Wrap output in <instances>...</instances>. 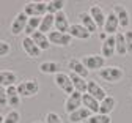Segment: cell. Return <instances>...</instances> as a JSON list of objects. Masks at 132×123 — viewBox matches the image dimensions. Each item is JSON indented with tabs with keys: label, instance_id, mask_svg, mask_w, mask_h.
<instances>
[{
	"label": "cell",
	"instance_id": "obj_1",
	"mask_svg": "<svg viewBox=\"0 0 132 123\" xmlns=\"http://www.w3.org/2000/svg\"><path fill=\"white\" fill-rule=\"evenodd\" d=\"M97 74L105 82L117 84V82H120L123 79L124 71H123V68H120V66H104L101 71H97Z\"/></svg>",
	"mask_w": 132,
	"mask_h": 123
},
{
	"label": "cell",
	"instance_id": "obj_2",
	"mask_svg": "<svg viewBox=\"0 0 132 123\" xmlns=\"http://www.w3.org/2000/svg\"><path fill=\"white\" fill-rule=\"evenodd\" d=\"M18 89V93L19 96H24V98H30V96H35L38 92H39V84L38 81L35 79H30V81H24V82H19L16 85Z\"/></svg>",
	"mask_w": 132,
	"mask_h": 123
},
{
	"label": "cell",
	"instance_id": "obj_3",
	"mask_svg": "<svg viewBox=\"0 0 132 123\" xmlns=\"http://www.w3.org/2000/svg\"><path fill=\"white\" fill-rule=\"evenodd\" d=\"M82 63L85 65L88 71H101L105 66V59L101 54H90L82 59Z\"/></svg>",
	"mask_w": 132,
	"mask_h": 123
},
{
	"label": "cell",
	"instance_id": "obj_4",
	"mask_svg": "<svg viewBox=\"0 0 132 123\" xmlns=\"http://www.w3.org/2000/svg\"><path fill=\"white\" fill-rule=\"evenodd\" d=\"M28 17H43L47 14V3L46 2H30L22 10Z\"/></svg>",
	"mask_w": 132,
	"mask_h": 123
},
{
	"label": "cell",
	"instance_id": "obj_5",
	"mask_svg": "<svg viewBox=\"0 0 132 123\" xmlns=\"http://www.w3.org/2000/svg\"><path fill=\"white\" fill-rule=\"evenodd\" d=\"M47 38H49V43L54 44V46H61V47H66V46H69L71 41H72V37L69 33H60V32H51V33H47Z\"/></svg>",
	"mask_w": 132,
	"mask_h": 123
},
{
	"label": "cell",
	"instance_id": "obj_6",
	"mask_svg": "<svg viewBox=\"0 0 132 123\" xmlns=\"http://www.w3.org/2000/svg\"><path fill=\"white\" fill-rule=\"evenodd\" d=\"M27 22H28V16L24 11L18 13L16 17L13 19V22H11V33L14 35V37H18V35H21L22 32H25Z\"/></svg>",
	"mask_w": 132,
	"mask_h": 123
},
{
	"label": "cell",
	"instance_id": "obj_7",
	"mask_svg": "<svg viewBox=\"0 0 132 123\" xmlns=\"http://www.w3.org/2000/svg\"><path fill=\"white\" fill-rule=\"evenodd\" d=\"M54 82H55V85L58 87V89H60V90H63L64 93L71 95V93L74 92L72 81H71L69 74H66V73H58V74H55V77H54Z\"/></svg>",
	"mask_w": 132,
	"mask_h": 123
},
{
	"label": "cell",
	"instance_id": "obj_8",
	"mask_svg": "<svg viewBox=\"0 0 132 123\" xmlns=\"http://www.w3.org/2000/svg\"><path fill=\"white\" fill-rule=\"evenodd\" d=\"M82 107V93L79 92H72L71 95H68V98H66L64 101V111L66 114H72L74 111L80 109Z\"/></svg>",
	"mask_w": 132,
	"mask_h": 123
},
{
	"label": "cell",
	"instance_id": "obj_9",
	"mask_svg": "<svg viewBox=\"0 0 132 123\" xmlns=\"http://www.w3.org/2000/svg\"><path fill=\"white\" fill-rule=\"evenodd\" d=\"M118 28H120V22L117 19V16H115V13L110 11L105 16V22H104L102 30H104V33H107L109 37H110V35H117L118 33Z\"/></svg>",
	"mask_w": 132,
	"mask_h": 123
},
{
	"label": "cell",
	"instance_id": "obj_10",
	"mask_svg": "<svg viewBox=\"0 0 132 123\" xmlns=\"http://www.w3.org/2000/svg\"><path fill=\"white\" fill-rule=\"evenodd\" d=\"M54 17H55V19H54V27H55V30L60 32V33H68L71 24H69V21H68V16H66V13H64V11H60V13H57Z\"/></svg>",
	"mask_w": 132,
	"mask_h": 123
},
{
	"label": "cell",
	"instance_id": "obj_11",
	"mask_svg": "<svg viewBox=\"0 0 132 123\" xmlns=\"http://www.w3.org/2000/svg\"><path fill=\"white\" fill-rule=\"evenodd\" d=\"M87 93L88 95H91L94 99H97L99 103H101L105 96H107V93H105V90L102 89L101 85H99L96 81H88V85H87Z\"/></svg>",
	"mask_w": 132,
	"mask_h": 123
},
{
	"label": "cell",
	"instance_id": "obj_12",
	"mask_svg": "<svg viewBox=\"0 0 132 123\" xmlns=\"http://www.w3.org/2000/svg\"><path fill=\"white\" fill-rule=\"evenodd\" d=\"M113 13H115V16H117L118 22H120V28H127L129 27V22H130L127 8L123 6V5H115L113 6Z\"/></svg>",
	"mask_w": 132,
	"mask_h": 123
},
{
	"label": "cell",
	"instance_id": "obj_13",
	"mask_svg": "<svg viewBox=\"0 0 132 123\" xmlns=\"http://www.w3.org/2000/svg\"><path fill=\"white\" fill-rule=\"evenodd\" d=\"M115 54H117V47H115V35H110V37H107L102 41L101 55L104 59H109V57H113Z\"/></svg>",
	"mask_w": 132,
	"mask_h": 123
},
{
	"label": "cell",
	"instance_id": "obj_14",
	"mask_svg": "<svg viewBox=\"0 0 132 123\" xmlns=\"http://www.w3.org/2000/svg\"><path fill=\"white\" fill-rule=\"evenodd\" d=\"M88 14L93 17V21L96 22L97 28H102L104 27V22H105V13L102 10V6H99V5H91L90 10H88Z\"/></svg>",
	"mask_w": 132,
	"mask_h": 123
},
{
	"label": "cell",
	"instance_id": "obj_15",
	"mask_svg": "<svg viewBox=\"0 0 132 123\" xmlns=\"http://www.w3.org/2000/svg\"><path fill=\"white\" fill-rule=\"evenodd\" d=\"M22 49L25 50V54H27L28 57L36 59V57L41 55V49L35 44V41H33L30 37H25V38L22 40Z\"/></svg>",
	"mask_w": 132,
	"mask_h": 123
},
{
	"label": "cell",
	"instance_id": "obj_16",
	"mask_svg": "<svg viewBox=\"0 0 132 123\" xmlns=\"http://www.w3.org/2000/svg\"><path fill=\"white\" fill-rule=\"evenodd\" d=\"M68 66H69V69H71V73H74V74H77V76H80V77H88V74H90V71L85 68V65L82 63V60H77V59H71L69 62H68Z\"/></svg>",
	"mask_w": 132,
	"mask_h": 123
},
{
	"label": "cell",
	"instance_id": "obj_17",
	"mask_svg": "<svg viewBox=\"0 0 132 123\" xmlns=\"http://www.w3.org/2000/svg\"><path fill=\"white\" fill-rule=\"evenodd\" d=\"M72 38H77V40H88L91 37V33L82 25V24H71L69 27V32H68Z\"/></svg>",
	"mask_w": 132,
	"mask_h": 123
},
{
	"label": "cell",
	"instance_id": "obj_18",
	"mask_svg": "<svg viewBox=\"0 0 132 123\" xmlns=\"http://www.w3.org/2000/svg\"><path fill=\"white\" fill-rule=\"evenodd\" d=\"M117 106V99H115L112 95H107L101 103H99V114H104V115H110L112 111Z\"/></svg>",
	"mask_w": 132,
	"mask_h": 123
},
{
	"label": "cell",
	"instance_id": "obj_19",
	"mask_svg": "<svg viewBox=\"0 0 132 123\" xmlns=\"http://www.w3.org/2000/svg\"><path fill=\"white\" fill-rule=\"evenodd\" d=\"M79 19H80V24L84 25L91 35L93 33H96L99 28H97V25H96V22L93 21V17L88 14V13H85V11H82V13H79Z\"/></svg>",
	"mask_w": 132,
	"mask_h": 123
},
{
	"label": "cell",
	"instance_id": "obj_20",
	"mask_svg": "<svg viewBox=\"0 0 132 123\" xmlns=\"http://www.w3.org/2000/svg\"><path fill=\"white\" fill-rule=\"evenodd\" d=\"M82 106L85 109H88L91 114H99V101L94 99L91 95L88 93H84L82 95Z\"/></svg>",
	"mask_w": 132,
	"mask_h": 123
},
{
	"label": "cell",
	"instance_id": "obj_21",
	"mask_svg": "<svg viewBox=\"0 0 132 123\" xmlns=\"http://www.w3.org/2000/svg\"><path fill=\"white\" fill-rule=\"evenodd\" d=\"M69 77H71V81H72V87H74V92H79V93H87V85H88V81L85 79V77H80V76H77V74H74V73H71L69 74Z\"/></svg>",
	"mask_w": 132,
	"mask_h": 123
},
{
	"label": "cell",
	"instance_id": "obj_22",
	"mask_svg": "<svg viewBox=\"0 0 132 123\" xmlns=\"http://www.w3.org/2000/svg\"><path fill=\"white\" fill-rule=\"evenodd\" d=\"M68 117H69V121H71V123H80V121L88 120V118L91 117V112H90L88 109H85L84 106H82L80 109L74 111V112H72V114H69Z\"/></svg>",
	"mask_w": 132,
	"mask_h": 123
},
{
	"label": "cell",
	"instance_id": "obj_23",
	"mask_svg": "<svg viewBox=\"0 0 132 123\" xmlns=\"http://www.w3.org/2000/svg\"><path fill=\"white\" fill-rule=\"evenodd\" d=\"M18 82V74L14 71H0V87H11Z\"/></svg>",
	"mask_w": 132,
	"mask_h": 123
},
{
	"label": "cell",
	"instance_id": "obj_24",
	"mask_svg": "<svg viewBox=\"0 0 132 123\" xmlns=\"http://www.w3.org/2000/svg\"><path fill=\"white\" fill-rule=\"evenodd\" d=\"M33 41H35V44L41 49V50H47L49 47H51V43H49V38H47V35H44V33H41L39 30L38 32H35L30 37Z\"/></svg>",
	"mask_w": 132,
	"mask_h": 123
},
{
	"label": "cell",
	"instance_id": "obj_25",
	"mask_svg": "<svg viewBox=\"0 0 132 123\" xmlns=\"http://www.w3.org/2000/svg\"><path fill=\"white\" fill-rule=\"evenodd\" d=\"M115 47H117V54L124 57L127 55V46H126V40H124V33L118 32L115 35Z\"/></svg>",
	"mask_w": 132,
	"mask_h": 123
},
{
	"label": "cell",
	"instance_id": "obj_26",
	"mask_svg": "<svg viewBox=\"0 0 132 123\" xmlns=\"http://www.w3.org/2000/svg\"><path fill=\"white\" fill-rule=\"evenodd\" d=\"M60 69H61V66L57 62H43L39 65V71L43 74H58V73H61Z\"/></svg>",
	"mask_w": 132,
	"mask_h": 123
},
{
	"label": "cell",
	"instance_id": "obj_27",
	"mask_svg": "<svg viewBox=\"0 0 132 123\" xmlns=\"http://www.w3.org/2000/svg\"><path fill=\"white\" fill-rule=\"evenodd\" d=\"M6 96H8V104L11 107H18L19 103H21V96L18 93V89L16 85H11V87H6Z\"/></svg>",
	"mask_w": 132,
	"mask_h": 123
},
{
	"label": "cell",
	"instance_id": "obj_28",
	"mask_svg": "<svg viewBox=\"0 0 132 123\" xmlns=\"http://www.w3.org/2000/svg\"><path fill=\"white\" fill-rule=\"evenodd\" d=\"M54 14H46V16H43L41 17V25H39V32L41 33H44V35H47V33H51V28L54 27Z\"/></svg>",
	"mask_w": 132,
	"mask_h": 123
},
{
	"label": "cell",
	"instance_id": "obj_29",
	"mask_svg": "<svg viewBox=\"0 0 132 123\" xmlns=\"http://www.w3.org/2000/svg\"><path fill=\"white\" fill-rule=\"evenodd\" d=\"M39 25H41V17H28V22H27L24 33H27V37H31L35 32L39 30Z\"/></svg>",
	"mask_w": 132,
	"mask_h": 123
},
{
	"label": "cell",
	"instance_id": "obj_30",
	"mask_svg": "<svg viewBox=\"0 0 132 123\" xmlns=\"http://www.w3.org/2000/svg\"><path fill=\"white\" fill-rule=\"evenodd\" d=\"M63 6H64L63 0H51V2H47V13L55 16L57 13L63 11Z\"/></svg>",
	"mask_w": 132,
	"mask_h": 123
},
{
	"label": "cell",
	"instance_id": "obj_31",
	"mask_svg": "<svg viewBox=\"0 0 132 123\" xmlns=\"http://www.w3.org/2000/svg\"><path fill=\"white\" fill-rule=\"evenodd\" d=\"M85 123H112V118L110 115H104V114H91V117L85 120Z\"/></svg>",
	"mask_w": 132,
	"mask_h": 123
},
{
	"label": "cell",
	"instance_id": "obj_32",
	"mask_svg": "<svg viewBox=\"0 0 132 123\" xmlns=\"http://www.w3.org/2000/svg\"><path fill=\"white\" fill-rule=\"evenodd\" d=\"M19 120H21V114H19V111H16V109L10 111L5 115V123H19Z\"/></svg>",
	"mask_w": 132,
	"mask_h": 123
},
{
	"label": "cell",
	"instance_id": "obj_33",
	"mask_svg": "<svg viewBox=\"0 0 132 123\" xmlns=\"http://www.w3.org/2000/svg\"><path fill=\"white\" fill-rule=\"evenodd\" d=\"M46 123H63L61 121V117L55 112H49L46 115Z\"/></svg>",
	"mask_w": 132,
	"mask_h": 123
},
{
	"label": "cell",
	"instance_id": "obj_34",
	"mask_svg": "<svg viewBox=\"0 0 132 123\" xmlns=\"http://www.w3.org/2000/svg\"><path fill=\"white\" fill-rule=\"evenodd\" d=\"M124 40H126V46H127V54H132V30L124 32Z\"/></svg>",
	"mask_w": 132,
	"mask_h": 123
},
{
	"label": "cell",
	"instance_id": "obj_35",
	"mask_svg": "<svg viewBox=\"0 0 132 123\" xmlns=\"http://www.w3.org/2000/svg\"><path fill=\"white\" fill-rule=\"evenodd\" d=\"M10 50H11V46L6 41H0V59L5 57V55H8Z\"/></svg>",
	"mask_w": 132,
	"mask_h": 123
},
{
	"label": "cell",
	"instance_id": "obj_36",
	"mask_svg": "<svg viewBox=\"0 0 132 123\" xmlns=\"http://www.w3.org/2000/svg\"><path fill=\"white\" fill-rule=\"evenodd\" d=\"M8 104V96H6V89L5 87H0V106H6Z\"/></svg>",
	"mask_w": 132,
	"mask_h": 123
},
{
	"label": "cell",
	"instance_id": "obj_37",
	"mask_svg": "<svg viewBox=\"0 0 132 123\" xmlns=\"http://www.w3.org/2000/svg\"><path fill=\"white\" fill-rule=\"evenodd\" d=\"M99 37H101V40H102V41H104V40H105V38H107V37H109V35H107V33H104V32H102V33H101V35H99Z\"/></svg>",
	"mask_w": 132,
	"mask_h": 123
},
{
	"label": "cell",
	"instance_id": "obj_38",
	"mask_svg": "<svg viewBox=\"0 0 132 123\" xmlns=\"http://www.w3.org/2000/svg\"><path fill=\"white\" fill-rule=\"evenodd\" d=\"M0 123H5V117L3 115H0Z\"/></svg>",
	"mask_w": 132,
	"mask_h": 123
},
{
	"label": "cell",
	"instance_id": "obj_39",
	"mask_svg": "<svg viewBox=\"0 0 132 123\" xmlns=\"http://www.w3.org/2000/svg\"><path fill=\"white\" fill-rule=\"evenodd\" d=\"M36 123H41V121H36Z\"/></svg>",
	"mask_w": 132,
	"mask_h": 123
}]
</instances>
